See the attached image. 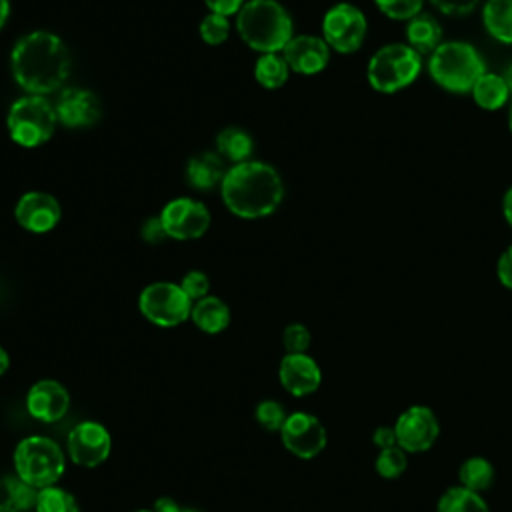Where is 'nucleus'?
<instances>
[{
  "label": "nucleus",
  "mask_w": 512,
  "mask_h": 512,
  "mask_svg": "<svg viewBox=\"0 0 512 512\" xmlns=\"http://www.w3.org/2000/svg\"><path fill=\"white\" fill-rule=\"evenodd\" d=\"M406 44L414 48L420 56H430L444 40H442V26L430 14H416L406 22Z\"/></svg>",
  "instance_id": "nucleus-21"
},
{
  "label": "nucleus",
  "mask_w": 512,
  "mask_h": 512,
  "mask_svg": "<svg viewBox=\"0 0 512 512\" xmlns=\"http://www.w3.org/2000/svg\"><path fill=\"white\" fill-rule=\"evenodd\" d=\"M254 416H256V422L268 432H280L288 418L284 406L272 398L260 400L254 410Z\"/></svg>",
  "instance_id": "nucleus-32"
},
{
  "label": "nucleus",
  "mask_w": 512,
  "mask_h": 512,
  "mask_svg": "<svg viewBox=\"0 0 512 512\" xmlns=\"http://www.w3.org/2000/svg\"><path fill=\"white\" fill-rule=\"evenodd\" d=\"M278 378L288 394L302 398L320 388L322 370L308 354H284L278 366Z\"/></svg>",
  "instance_id": "nucleus-18"
},
{
  "label": "nucleus",
  "mask_w": 512,
  "mask_h": 512,
  "mask_svg": "<svg viewBox=\"0 0 512 512\" xmlns=\"http://www.w3.org/2000/svg\"><path fill=\"white\" fill-rule=\"evenodd\" d=\"M422 72V56L406 42L380 46L368 60V84L380 94H394L408 88Z\"/></svg>",
  "instance_id": "nucleus-6"
},
{
  "label": "nucleus",
  "mask_w": 512,
  "mask_h": 512,
  "mask_svg": "<svg viewBox=\"0 0 512 512\" xmlns=\"http://www.w3.org/2000/svg\"><path fill=\"white\" fill-rule=\"evenodd\" d=\"M224 206L242 220H260L278 210L284 200L280 172L262 160L232 164L220 184Z\"/></svg>",
  "instance_id": "nucleus-2"
},
{
  "label": "nucleus",
  "mask_w": 512,
  "mask_h": 512,
  "mask_svg": "<svg viewBox=\"0 0 512 512\" xmlns=\"http://www.w3.org/2000/svg\"><path fill=\"white\" fill-rule=\"evenodd\" d=\"M502 214H504L506 224L512 228V186L504 192V198H502Z\"/></svg>",
  "instance_id": "nucleus-42"
},
{
  "label": "nucleus",
  "mask_w": 512,
  "mask_h": 512,
  "mask_svg": "<svg viewBox=\"0 0 512 512\" xmlns=\"http://www.w3.org/2000/svg\"><path fill=\"white\" fill-rule=\"evenodd\" d=\"M330 46L322 36L316 34H294L284 46L282 56L290 70L302 76L320 74L330 62Z\"/></svg>",
  "instance_id": "nucleus-17"
},
{
  "label": "nucleus",
  "mask_w": 512,
  "mask_h": 512,
  "mask_svg": "<svg viewBox=\"0 0 512 512\" xmlns=\"http://www.w3.org/2000/svg\"><path fill=\"white\" fill-rule=\"evenodd\" d=\"M134 512H154L152 508H140V510H134Z\"/></svg>",
  "instance_id": "nucleus-47"
},
{
  "label": "nucleus",
  "mask_w": 512,
  "mask_h": 512,
  "mask_svg": "<svg viewBox=\"0 0 512 512\" xmlns=\"http://www.w3.org/2000/svg\"><path fill=\"white\" fill-rule=\"evenodd\" d=\"M366 34L368 20L364 12L350 2H338L330 6L322 18V38L330 50L338 54H352L360 50Z\"/></svg>",
  "instance_id": "nucleus-9"
},
{
  "label": "nucleus",
  "mask_w": 512,
  "mask_h": 512,
  "mask_svg": "<svg viewBox=\"0 0 512 512\" xmlns=\"http://www.w3.org/2000/svg\"><path fill=\"white\" fill-rule=\"evenodd\" d=\"M58 124L66 128H88L100 120L102 106L98 96L80 86H64L56 98Z\"/></svg>",
  "instance_id": "nucleus-15"
},
{
  "label": "nucleus",
  "mask_w": 512,
  "mask_h": 512,
  "mask_svg": "<svg viewBox=\"0 0 512 512\" xmlns=\"http://www.w3.org/2000/svg\"><path fill=\"white\" fill-rule=\"evenodd\" d=\"M472 98L482 110H500L510 100V88L504 82L502 74L486 72L478 78V82L472 88Z\"/></svg>",
  "instance_id": "nucleus-25"
},
{
  "label": "nucleus",
  "mask_w": 512,
  "mask_h": 512,
  "mask_svg": "<svg viewBox=\"0 0 512 512\" xmlns=\"http://www.w3.org/2000/svg\"><path fill=\"white\" fill-rule=\"evenodd\" d=\"M494 478H496V470H494L492 462L484 456H470L458 468L460 486H464L466 490H472L476 494H482L488 488H492Z\"/></svg>",
  "instance_id": "nucleus-27"
},
{
  "label": "nucleus",
  "mask_w": 512,
  "mask_h": 512,
  "mask_svg": "<svg viewBox=\"0 0 512 512\" xmlns=\"http://www.w3.org/2000/svg\"><path fill=\"white\" fill-rule=\"evenodd\" d=\"M376 8L392 20H410L422 12L424 0H374Z\"/></svg>",
  "instance_id": "nucleus-33"
},
{
  "label": "nucleus",
  "mask_w": 512,
  "mask_h": 512,
  "mask_svg": "<svg viewBox=\"0 0 512 512\" xmlns=\"http://www.w3.org/2000/svg\"><path fill=\"white\" fill-rule=\"evenodd\" d=\"M430 4L446 16H466L476 10L480 0H430Z\"/></svg>",
  "instance_id": "nucleus-36"
},
{
  "label": "nucleus",
  "mask_w": 512,
  "mask_h": 512,
  "mask_svg": "<svg viewBox=\"0 0 512 512\" xmlns=\"http://www.w3.org/2000/svg\"><path fill=\"white\" fill-rule=\"evenodd\" d=\"M502 78H504V82L508 84V88H510V94H512V64H508V66H506V70H504Z\"/></svg>",
  "instance_id": "nucleus-45"
},
{
  "label": "nucleus",
  "mask_w": 512,
  "mask_h": 512,
  "mask_svg": "<svg viewBox=\"0 0 512 512\" xmlns=\"http://www.w3.org/2000/svg\"><path fill=\"white\" fill-rule=\"evenodd\" d=\"M10 18V0H0V30Z\"/></svg>",
  "instance_id": "nucleus-43"
},
{
  "label": "nucleus",
  "mask_w": 512,
  "mask_h": 512,
  "mask_svg": "<svg viewBox=\"0 0 512 512\" xmlns=\"http://www.w3.org/2000/svg\"><path fill=\"white\" fill-rule=\"evenodd\" d=\"M14 474L36 490L56 486L66 470L62 448L48 436L32 434L14 448Z\"/></svg>",
  "instance_id": "nucleus-5"
},
{
  "label": "nucleus",
  "mask_w": 512,
  "mask_h": 512,
  "mask_svg": "<svg viewBox=\"0 0 512 512\" xmlns=\"http://www.w3.org/2000/svg\"><path fill=\"white\" fill-rule=\"evenodd\" d=\"M290 66L284 60L282 52L260 54L254 62V78L266 90H278L288 82Z\"/></svg>",
  "instance_id": "nucleus-26"
},
{
  "label": "nucleus",
  "mask_w": 512,
  "mask_h": 512,
  "mask_svg": "<svg viewBox=\"0 0 512 512\" xmlns=\"http://www.w3.org/2000/svg\"><path fill=\"white\" fill-rule=\"evenodd\" d=\"M180 512H198V510H190V508H180Z\"/></svg>",
  "instance_id": "nucleus-48"
},
{
  "label": "nucleus",
  "mask_w": 512,
  "mask_h": 512,
  "mask_svg": "<svg viewBox=\"0 0 512 512\" xmlns=\"http://www.w3.org/2000/svg\"><path fill=\"white\" fill-rule=\"evenodd\" d=\"M436 512H490V508L480 494L458 484L442 492L436 504Z\"/></svg>",
  "instance_id": "nucleus-28"
},
{
  "label": "nucleus",
  "mask_w": 512,
  "mask_h": 512,
  "mask_svg": "<svg viewBox=\"0 0 512 512\" xmlns=\"http://www.w3.org/2000/svg\"><path fill=\"white\" fill-rule=\"evenodd\" d=\"M8 368H10V356H8V352L0 346V376H4V374L8 372Z\"/></svg>",
  "instance_id": "nucleus-44"
},
{
  "label": "nucleus",
  "mask_w": 512,
  "mask_h": 512,
  "mask_svg": "<svg viewBox=\"0 0 512 512\" xmlns=\"http://www.w3.org/2000/svg\"><path fill=\"white\" fill-rule=\"evenodd\" d=\"M230 30H232L230 18L222 16V14H214V12H208L198 26V34H200L202 42L208 46L224 44L230 36Z\"/></svg>",
  "instance_id": "nucleus-30"
},
{
  "label": "nucleus",
  "mask_w": 512,
  "mask_h": 512,
  "mask_svg": "<svg viewBox=\"0 0 512 512\" xmlns=\"http://www.w3.org/2000/svg\"><path fill=\"white\" fill-rule=\"evenodd\" d=\"M496 276L504 288L512 290V244L500 254L496 262Z\"/></svg>",
  "instance_id": "nucleus-38"
},
{
  "label": "nucleus",
  "mask_w": 512,
  "mask_h": 512,
  "mask_svg": "<svg viewBox=\"0 0 512 512\" xmlns=\"http://www.w3.org/2000/svg\"><path fill=\"white\" fill-rule=\"evenodd\" d=\"M482 22L494 40L512 44V0H486Z\"/></svg>",
  "instance_id": "nucleus-24"
},
{
  "label": "nucleus",
  "mask_w": 512,
  "mask_h": 512,
  "mask_svg": "<svg viewBox=\"0 0 512 512\" xmlns=\"http://www.w3.org/2000/svg\"><path fill=\"white\" fill-rule=\"evenodd\" d=\"M208 12L222 14V16H236L240 8L246 4V0H204Z\"/></svg>",
  "instance_id": "nucleus-39"
},
{
  "label": "nucleus",
  "mask_w": 512,
  "mask_h": 512,
  "mask_svg": "<svg viewBox=\"0 0 512 512\" xmlns=\"http://www.w3.org/2000/svg\"><path fill=\"white\" fill-rule=\"evenodd\" d=\"M38 490L16 474L0 478V512H24L34 508Z\"/></svg>",
  "instance_id": "nucleus-23"
},
{
  "label": "nucleus",
  "mask_w": 512,
  "mask_h": 512,
  "mask_svg": "<svg viewBox=\"0 0 512 512\" xmlns=\"http://www.w3.org/2000/svg\"><path fill=\"white\" fill-rule=\"evenodd\" d=\"M372 440H374V444H376L380 450L398 446L394 426H378V428L374 430V434H372Z\"/></svg>",
  "instance_id": "nucleus-40"
},
{
  "label": "nucleus",
  "mask_w": 512,
  "mask_h": 512,
  "mask_svg": "<svg viewBox=\"0 0 512 512\" xmlns=\"http://www.w3.org/2000/svg\"><path fill=\"white\" fill-rule=\"evenodd\" d=\"M26 410L34 420L44 424H54L68 414L70 394L58 380H52V378L38 380L28 388Z\"/></svg>",
  "instance_id": "nucleus-16"
},
{
  "label": "nucleus",
  "mask_w": 512,
  "mask_h": 512,
  "mask_svg": "<svg viewBox=\"0 0 512 512\" xmlns=\"http://www.w3.org/2000/svg\"><path fill=\"white\" fill-rule=\"evenodd\" d=\"M180 508H182V506H180L176 500H172L170 496L158 498V500L154 502V506H152L154 512H180Z\"/></svg>",
  "instance_id": "nucleus-41"
},
{
  "label": "nucleus",
  "mask_w": 512,
  "mask_h": 512,
  "mask_svg": "<svg viewBox=\"0 0 512 512\" xmlns=\"http://www.w3.org/2000/svg\"><path fill=\"white\" fill-rule=\"evenodd\" d=\"M508 126H510V132H512V102H510V110H508Z\"/></svg>",
  "instance_id": "nucleus-46"
},
{
  "label": "nucleus",
  "mask_w": 512,
  "mask_h": 512,
  "mask_svg": "<svg viewBox=\"0 0 512 512\" xmlns=\"http://www.w3.org/2000/svg\"><path fill=\"white\" fill-rule=\"evenodd\" d=\"M72 58L64 40L48 30L20 36L10 50V72L26 94L60 92L70 76Z\"/></svg>",
  "instance_id": "nucleus-1"
},
{
  "label": "nucleus",
  "mask_w": 512,
  "mask_h": 512,
  "mask_svg": "<svg viewBox=\"0 0 512 512\" xmlns=\"http://www.w3.org/2000/svg\"><path fill=\"white\" fill-rule=\"evenodd\" d=\"M226 170V160L218 152L202 150L188 160L186 178L192 188L208 192L222 184Z\"/></svg>",
  "instance_id": "nucleus-19"
},
{
  "label": "nucleus",
  "mask_w": 512,
  "mask_h": 512,
  "mask_svg": "<svg viewBox=\"0 0 512 512\" xmlns=\"http://www.w3.org/2000/svg\"><path fill=\"white\" fill-rule=\"evenodd\" d=\"M396 442L404 452H428L440 434V424L432 408L416 404L406 408L394 422Z\"/></svg>",
  "instance_id": "nucleus-12"
},
{
  "label": "nucleus",
  "mask_w": 512,
  "mask_h": 512,
  "mask_svg": "<svg viewBox=\"0 0 512 512\" xmlns=\"http://www.w3.org/2000/svg\"><path fill=\"white\" fill-rule=\"evenodd\" d=\"M230 318H232V314H230L228 304L218 296L208 294L192 304L190 320L194 322L196 328H200L206 334L224 332L230 324Z\"/></svg>",
  "instance_id": "nucleus-20"
},
{
  "label": "nucleus",
  "mask_w": 512,
  "mask_h": 512,
  "mask_svg": "<svg viewBox=\"0 0 512 512\" xmlns=\"http://www.w3.org/2000/svg\"><path fill=\"white\" fill-rule=\"evenodd\" d=\"M14 218L26 232L46 234L58 226L62 218V206L50 192L30 190L18 198L14 206Z\"/></svg>",
  "instance_id": "nucleus-14"
},
{
  "label": "nucleus",
  "mask_w": 512,
  "mask_h": 512,
  "mask_svg": "<svg viewBox=\"0 0 512 512\" xmlns=\"http://www.w3.org/2000/svg\"><path fill=\"white\" fill-rule=\"evenodd\" d=\"M178 284L182 286V290L186 292V296H188L192 302H196V300H200V298H204V296L210 294V278H208V274L202 272V270H190V272H186Z\"/></svg>",
  "instance_id": "nucleus-35"
},
{
  "label": "nucleus",
  "mask_w": 512,
  "mask_h": 512,
  "mask_svg": "<svg viewBox=\"0 0 512 512\" xmlns=\"http://www.w3.org/2000/svg\"><path fill=\"white\" fill-rule=\"evenodd\" d=\"M192 304L180 284L166 280L144 286L138 296L140 314L160 328H174L190 320Z\"/></svg>",
  "instance_id": "nucleus-8"
},
{
  "label": "nucleus",
  "mask_w": 512,
  "mask_h": 512,
  "mask_svg": "<svg viewBox=\"0 0 512 512\" xmlns=\"http://www.w3.org/2000/svg\"><path fill=\"white\" fill-rule=\"evenodd\" d=\"M236 30L252 50L282 52L294 36L290 12L278 0H246L236 14Z\"/></svg>",
  "instance_id": "nucleus-3"
},
{
  "label": "nucleus",
  "mask_w": 512,
  "mask_h": 512,
  "mask_svg": "<svg viewBox=\"0 0 512 512\" xmlns=\"http://www.w3.org/2000/svg\"><path fill=\"white\" fill-rule=\"evenodd\" d=\"M58 126V116L54 104L48 96L24 94L16 98L6 114V128L12 138L22 148H38L46 144Z\"/></svg>",
  "instance_id": "nucleus-7"
},
{
  "label": "nucleus",
  "mask_w": 512,
  "mask_h": 512,
  "mask_svg": "<svg viewBox=\"0 0 512 512\" xmlns=\"http://www.w3.org/2000/svg\"><path fill=\"white\" fill-rule=\"evenodd\" d=\"M430 78L446 92L468 94L482 74L486 64L480 52L464 40H444L428 56Z\"/></svg>",
  "instance_id": "nucleus-4"
},
{
  "label": "nucleus",
  "mask_w": 512,
  "mask_h": 512,
  "mask_svg": "<svg viewBox=\"0 0 512 512\" xmlns=\"http://www.w3.org/2000/svg\"><path fill=\"white\" fill-rule=\"evenodd\" d=\"M158 216L162 220L166 236L174 240L202 238L212 224V216L206 204L188 196L172 198L162 206Z\"/></svg>",
  "instance_id": "nucleus-10"
},
{
  "label": "nucleus",
  "mask_w": 512,
  "mask_h": 512,
  "mask_svg": "<svg viewBox=\"0 0 512 512\" xmlns=\"http://www.w3.org/2000/svg\"><path fill=\"white\" fill-rule=\"evenodd\" d=\"M216 152L232 164H240L246 160H252L254 152V140L250 132L238 126H226L216 136Z\"/></svg>",
  "instance_id": "nucleus-22"
},
{
  "label": "nucleus",
  "mask_w": 512,
  "mask_h": 512,
  "mask_svg": "<svg viewBox=\"0 0 512 512\" xmlns=\"http://www.w3.org/2000/svg\"><path fill=\"white\" fill-rule=\"evenodd\" d=\"M112 450V436L108 428L96 420L78 422L68 438L66 452L68 458L82 468H96L104 464Z\"/></svg>",
  "instance_id": "nucleus-11"
},
{
  "label": "nucleus",
  "mask_w": 512,
  "mask_h": 512,
  "mask_svg": "<svg viewBox=\"0 0 512 512\" xmlns=\"http://www.w3.org/2000/svg\"><path fill=\"white\" fill-rule=\"evenodd\" d=\"M376 472L386 478V480H394L398 476H402L408 468V458L406 452L400 446H392V448H384L378 452L376 456Z\"/></svg>",
  "instance_id": "nucleus-31"
},
{
  "label": "nucleus",
  "mask_w": 512,
  "mask_h": 512,
  "mask_svg": "<svg viewBox=\"0 0 512 512\" xmlns=\"http://www.w3.org/2000/svg\"><path fill=\"white\" fill-rule=\"evenodd\" d=\"M280 438L284 448L302 460L318 456L328 442L324 424L314 414L302 410L288 414L280 430Z\"/></svg>",
  "instance_id": "nucleus-13"
},
{
  "label": "nucleus",
  "mask_w": 512,
  "mask_h": 512,
  "mask_svg": "<svg viewBox=\"0 0 512 512\" xmlns=\"http://www.w3.org/2000/svg\"><path fill=\"white\" fill-rule=\"evenodd\" d=\"M34 510L36 512H80V506L72 492L56 484V486L38 490Z\"/></svg>",
  "instance_id": "nucleus-29"
},
{
  "label": "nucleus",
  "mask_w": 512,
  "mask_h": 512,
  "mask_svg": "<svg viewBox=\"0 0 512 512\" xmlns=\"http://www.w3.org/2000/svg\"><path fill=\"white\" fill-rule=\"evenodd\" d=\"M310 342H312V334L300 322L288 324L282 332V344L286 354H306V350L310 348Z\"/></svg>",
  "instance_id": "nucleus-34"
},
{
  "label": "nucleus",
  "mask_w": 512,
  "mask_h": 512,
  "mask_svg": "<svg viewBox=\"0 0 512 512\" xmlns=\"http://www.w3.org/2000/svg\"><path fill=\"white\" fill-rule=\"evenodd\" d=\"M140 236H142V240L148 242V244H160L164 238H168V236H166V230H164V226H162L160 216H150V218H146L144 224H142V228H140Z\"/></svg>",
  "instance_id": "nucleus-37"
}]
</instances>
